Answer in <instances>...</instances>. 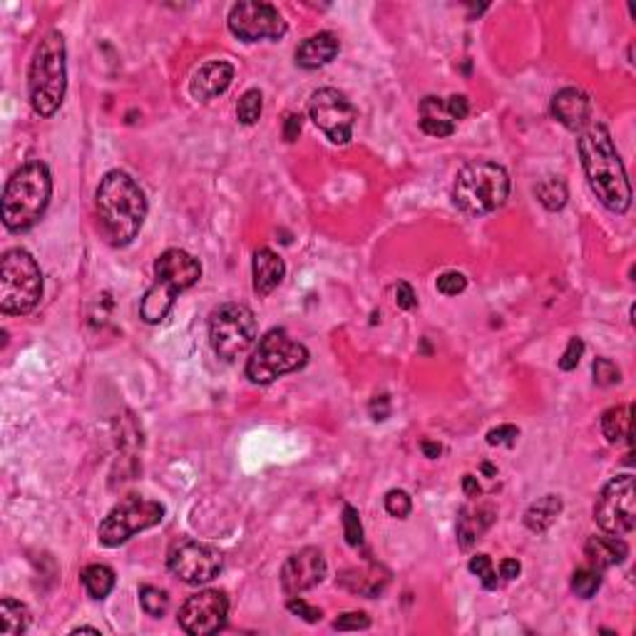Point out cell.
Instances as JSON below:
<instances>
[{
    "mask_svg": "<svg viewBox=\"0 0 636 636\" xmlns=\"http://www.w3.org/2000/svg\"><path fill=\"white\" fill-rule=\"evenodd\" d=\"M577 150L591 192L609 211L624 214L632 207V186L607 125L590 122L579 135Z\"/></svg>",
    "mask_w": 636,
    "mask_h": 636,
    "instance_id": "cell-1",
    "label": "cell"
},
{
    "mask_svg": "<svg viewBox=\"0 0 636 636\" xmlns=\"http://www.w3.org/2000/svg\"><path fill=\"white\" fill-rule=\"evenodd\" d=\"M97 217L107 242L128 246L147 219V199L128 172H107L97 186Z\"/></svg>",
    "mask_w": 636,
    "mask_h": 636,
    "instance_id": "cell-2",
    "label": "cell"
},
{
    "mask_svg": "<svg viewBox=\"0 0 636 636\" xmlns=\"http://www.w3.org/2000/svg\"><path fill=\"white\" fill-rule=\"evenodd\" d=\"M68 50L65 37L58 30H50L37 43L28 72V93L33 112L40 117H53L60 110L68 90Z\"/></svg>",
    "mask_w": 636,
    "mask_h": 636,
    "instance_id": "cell-3",
    "label": "cell"
},
{
    "mask_svg": "<svg viewBox=\"0 0 636 636\" xmlns=\"http://www.w3.org/2000/svg\"><path fill=\"white\" fill-rule=\"evenodd\" d=\"M53 197L50 169L40 160L23 164L3 192V224L8 232H28L45 214Z\"/></svg>",
    "mask_w": 636,
    "mask_h": 636,
    "instance_id": "cell-4",
    "label": "cell"
},
{
    "mask_svg": "<svg viewBox=\"0 0 636 636\" xmlns=\"http://www.w3.org/2000/svg\"><path fill=\"white\" fill-rule=\"evenodd\" d=\"M202 278V264L182 249H167L154 261V284L139 303L145 324H162L169 316L177 293L189 291Z\"/></svg>",
    "mask_w": 636,
    "mask_h": 636,
    "instance_id": "cell-5",
    "label": "cell"
},
{
    "mask_svg": "<svg viewBox=\"0 0 636 636\" xmlns=\"http://www.w3.org/2000/svg\"><path fill=\"white\" fill-rule=\"evenodd\" d=\"M509 197V174L505 167L495 162L465 164L455 177L452 185V199L458 209H463L470 217H483L500 209Z\"/></svg>",
    "mask_w": 636,
    "mask_h": 636,
    "instance_id": "cell-6",
    "label": "cell"
},
{
    "mask_svg": "<svg viewBox=\"0 0 636 636\" xmlns=\"http://www.w3.org/2000/svg\"><path fill=\"white\" fill-rule=\"evenodd\" d=\"M43 299V274L25 249H11L0 259V311L5 316L30 313Z\"/></svg>",
    "mask_w": 636,
    "mask_h": 636,
    "instance_id": "cell-7",
    "label": "cell"
},
{
    "mask_svg": "<svg viewBox=\"0 0 636 636\" xmlns=\"http://www.w3.org/2000/svg\"><path fill=\"white\" fill-rule=\"evenodd\" d=\"M306 363H309L306 346L293 341L284 328H274L259 341L252 359L246 360V378L259 385H267L286 373L303 368Z\"/></svg>",
    "mask_w": 636,
    "mask_h": 636,
    "instance_id": "cell-8",
    "label": "cell"
},
{
    "mask_svg": "<svg viewBox=\"0 0 636 636\" xmlns=\"http://www.w3.org/2000/svg\"><path fill=\"white\" fill-rule=\"evenodd\" d=\"M259 326L244 303H224L209 318V343L221 360H236L254 346Z\"/></svg>",
    "mask_w": 636,
    "mask_h": 636,
    "instance_id": "cell-9",
    "label": "cell"
},
{
    "mask_svg": "<svg viewBox=\"0 0 636 636\" xmlns=\"http://www.w3.org/2000/svg\"><path fill=\"white\" fill-rule=\"evenodd\" d=\"M164 520V505L154 500L139 498V495H128L120 500L115 508L110 509V515L100 524V542L104 547H120L129 537L137 533H145L150 527H157Z\"/></svg>",
    "mask_w": 636,
    "mask_h": 636,
    "instance_id": "cell-10",
    "label": "cell"
},
{
    "mask_svg": "<svg viewBox=\"0 0 636 636\" xmlns=\"http://www.w3.org/2000/svg\"><path fill=\"white\" fill-rule=\"evenodd\" d=\"M594 522L607 534H626L636 527V485L632 475H619L604 485L594 505Z\"/></svg>",
    "mask_w": 636,
    "mask_h": 636,
    "instance_id": "cell-11",
    "label": "cell"
},
{
    "mask_svg": "<svg viewBox=\"0 0 636 636\" xmlns=\"http://www.w3.org/2000/svg\"><path fill=\"white\" fill-rule=\"evenodd\" d=\"M309 115L313 125L324 132L334 145H348L353 139V128L359 112L351 104L346 95L338 93L334 87H321L311 95L309 100Z\"/></svg>",
    "mask_w": 636,
    "mask_h": 636,
    "instance_id": "cell-12",
    "label": "cell"
},
{
    "mask_svg": "<svg viewBox=\"0 0 636 636\" xmlns=\"http://www.w3.org/2000/svg\"><path fill=\"white\" fill-rule=\"evenodd\" d=\"M167 567L174 577H179L185 584L199 587V584H207L219 574L221 567H224V557L211 544L185 540V542H177L169 549Z\"/></svg>",
    "mask_w": 636,
    "mask_h": 636,
    "instance_id": "cell-13",
    "label": "cell"
},
{
    "mask_svg": "<svg viewBox=\"0 0 636 636\" xmlns=\"http://www.w3.org/2000/svg\"><path fill=\"white\" fill-rule=\"evenodd\" d=\"M229 30L244 43L256 40H281L289 25L271 3H236L229 12Z\"/></svg>",
    "mask_w": 636,
    "mask_h": 636,
    "instance_id": "cell-14",
    "label": "cell"
},
{
    "mask_svg": "<svg viewBox=\"0 0 636 636\" xmlns=\"http://www.w3.org/2000/svg\"><path fill=\"white\" fill-rule=\"evenodd\" d=\"M229 599L219 590H204L192 594L179 609V626L189 636L217 634L227 624Z\"/></svg>",
    "mask_w": 636,
    "mask_h": 636,
    "instance_id": "cell-15",
    "label": "cell"
},
{
    "mask_svg": "<svg viewBox=\"0 0 636 636\" xmlns=\"http://www.w3.org/2000/svg\"><path fill=\"white\" fill-rule=\"evenodd\" d=\"M326 557L316 547H303L296 555H291L281 567V590L286 597H296L303 591L313 590L326 579Z\"/></svg>",
    "mask_w": 636,
    "mask_h": 636,
    "instance_id": "cell-16",
    "label": "cell"
},
{
    "mask_svg": "<svg viewBox=\"0 0 636 636\" xmlns=\"http://www.w3.org/2000/svg\"><path fill=\"white\" fill-rule=\"evenodd\" d=\"M552 115L559 125L572 132H582L591 122L590 95L579 87H565L552 97Z\"/></svg>",
    "mask_w": 636,
    "mask_h": 636,
    "instance_id": "cell-17",
    "label": "cell"
},
{
    "mask_svg": "<svg viewBox=\"0 0 636 636\" xmlns=\"http://www.w3.org/2000/svg\"><path fill=\"white\" fill-rule=\"evenodd\" d=\"M234 80V68L224 60H211L207 65L194 72V78L189 82V93L199 103H209L214 97H219L229 90Z\"/></svg>",
    "mask_w": 636,
    "mask_h": 636,
    "instance_id": "cell-18",
    "label": "cell"
},
{
    "mask_svg": "<svg viewBox=\"0 0 636 636\" xmlns=\"http://www.w3.org/2000/svg\"><path fill=\"white\" fill-rule=\"evenodd\" d=\"M252 274H254V291L259 296H268L271 291L278 289V284L286 277V264L284 259L271 252V249H256L254 261H252Z\"/></svg>",
    "mask_w": 636,
    "mask_h": 636,
    "instance_id": "cell-19",
    "label": "cell"
},
{
    "mask_svg": "<svg viewBox=\"0 0 636 636\" xmlns=\"http://www.w3.org/2000/svg\"><path fill=\"white\" fill-rule=\"evenodd\" d=\"M341 53V40L334 33L311 35L296 50V65L303 70H318Z\"/></svg>",
    "mask_w": 636,
    "mask_h": 636,
    "instance_id": "cell-20",
    "label": "cell"
},
{
    "mask_svg": "<svg viewBox=\"0 0 636 636\" xmlns=\"http://www.w3.org/2000/svg\"><path fill=\"white\" fill-rule=\"evenodd\" d=\"M587 559H590V567L594 569H609L622 565L629 555V547L619 537V534H594L587 540Z\"/></svg>",
    "mask_w": 636,
    "mask_h": 636,
    "instance_id": "cell-21",
    "label": "cell"
},
{
    "mask_svg": "<svg viewBox=\"0 0 636 636\" xmlns=\"http://www.w3.org/2000/svg\"><path fill=\"white\" fill-rule=\"evenodd\" d=\"M420 129L430 135V137H450L455 132V120H452L450 110L445 97H425L420 103Z\"/></svg>",
    "mask_w": 636,
    "mask_h": 636,
    "instance_id": "cell-22",
    "label": "cell"
},
{
    "mask_svg": "<svg viewBox=\"0 0 636 636\" xmlns=\"http://www.w3.org/2000/svg\"><path fill=\"white\" fill-rule=\"evenodd\" d=\"M602 433L604 438L614 445H619V442L629 445L632 442V405L609 408L602 416Z\"/></svg>",
    "mask_w": 636,
    "mask_h": 636,
    "instance_id": "cell-23",
    "label": "cell"
},
{
    "mask_svg": "<svg viewBox=\"0 0 636 636\" xmlns=\"http://www.w3.org/2000/svg\"><path fill=\"white\" fill-rule=\"evenodd\" d=\"M559 512H562V500L557 498V495H544L537 502H533L530 509L524 512V524L533 533H544V530H549L555 524Z\"/></svg>",
    "mask_w": 636,
    "mask_h": 636,
    "instance_id": "cell-24",
    "label": "cell"
},
{
    "mask_svg": "<svg viewBox=\"0 0 636 636\" xmlns=\"http://www.w3.org/2000/svg\"><path fill=\"white\" fill-rule=\"evenodd\" d=\"M490 522H492V512L490 509H477V512L463 509L460 520H458V542H460V547L470 549L480 540L483 530L490 527Z\"/></svg>",
    "mask_w": 636,
    "mask_h": 636,
    "instance_id": "cell-25",
    "label": "cell"
},
{
    "mask_svg": "<svg viewBox=\"0 0 636 636\" xmlns=\"http://www.w3.org/2000/svg\"><path fill=\"white\" fill-rule=\"evenodd\" d=\"M30 626V609L23 602L5 597L0 604V632L5 636H15L28 632Z\"/></svg>",
    "mask_w": 636,
    "mask_h": 636,
    "instance_id": "cell-26",
    "label": "cell"
},
{
    "mask_svg": "<svg viewBox=\"0 0 636 636\" xmlns=\"http://www.w3.org/2000/svg\"><path fill=\"white\" fill-rule=\"evenodd\" d=\"M115 572L107 565H90L82 572V584L93 599H104L110 591L115 590Z\"/></svg>",
    "mask_w": 636,
    "mask_h": 636,
    "instance_id": "cell-27",
    "label": "cell"
},
{
    "mask_svg": "<svg viewBox=\"0 0 636 636\" xmlns=\"http://www.w3.org/2000/svg\"><path fill=\"white\" fill-rule=\"evenodd\" d=\"M534 194L540 199V204L549 211H559L567 204V185L559 177H547L540 185L534 186Z\"/></svg>",
    "mask_w": 636,
    "mask_h": 636,
    "instance_id": "cell-28",
    "label": "cell"
},
{
    "mask_svg": "<svg viewBox=\"0 0 636 636\" xmlns=\"http://www.w3.org/2000/svg\"><path fill=\"white\" fill-rule=\"evenodd\" d=\"M602 587V572L594 567L577 569L572 574V591L577 594L579 599H591Z\"/></svg>",
    "mask_w": 636,
    "mask_h": 636,
    "instance_id": "cell-29",
    "label": "cell"
},
{
    "mask_svg": "<svg viewBox=\"0 0 636 636\" xmlns=\"http://www.w3.org/2000/svg\"><path fill=\"white\" fill-rule=\"evenodd\" d=\"M139 604H142V609L150 614V616L160 619V616H164L167 609H169V597H167V591L164 590H157V587L145 584V587H139Z\"/></svg>",
    "mask_w": 636,
    "mask_h": 636,
    "instance_id": "cell-30",
    "label": "cell"
},
{
    "mask_svg": "<svg viewBox=\"0 0 636 636\" xmlns=\"http://www.w3.org/2000/svg\"><path fill=\"white\" fill-rule=\"evenodd\" d=\"M261 110H264V97L259 90H246L242 95V100L236 104V117L242 125H256L259 117H261Z\"/></svg>",
    "mask_w": 636,
    "mask_h": 636,
    "instance_id": "cell-31",
    "label": "cell"
},
{
    "mask_svg": "<svg viewBox=\"0 0 636 636\" xmlns=\"http://www.w3.org/2000/svg\"><path fill=\"white\" fill-rule=\"evenodd\" d=\"M591 373H594V383L602 385V388H609V385H616V383L622 381V370L609 359L594 360L591 363Z\"/></svg>",
    "mask_w": 636,
    "mask_h": 636,
    "instance_id": "cell-32",
    "label": "cell"
},
{
    "mask_svg": "<svg viewBox=\"0 0 636 636\" xmlns=\"http://www.w3.org/2000/svg\"><path fill=\"white\" fill-rule=\"evenodd\" d=\"M470 572H473L475 577H480V582H483V587L485 590H498V574H495V569H492V559L487 555H475L473 559H470Z\"/></svg>",
    "mask_w": 636,
    "mask_h": 636,
    "instance_id": "cell-33",
    "label": "cell"
},
{
    "mask_svg": "<svg viewBox=\"0 0 636 636\" xmlns=\"http://www.w3.org/2000/svg\"><path fill=\"white\" fill-rule=\"evenodd\" d=\"M343 534L351 547H363V524H360L359 509L353 505L343 508Z\"/></svg>",
    "mask_w": 636,
    "mask_h": 636,
    "instance_id": "cell-34",
    "label": "cell"
},
{
    "mask_svg": "<svg viewBox=\"0 0 636 636\" xmlns=\"http://www.w3.org/2000/svg\"><path fill=\"white\" fill-rule=\"evenodd\" d=\"M385 509L391 517H398V520H405L410 512H413V500L405 490H391L385 495Z\"/></svg>",
    "mask_w": 636,
    "mask_h": 636,
    "instance_id": "cell-35",
    "label": "cell"
},
{
    "mask_svg": "<svg viewBox=\"0 0 636 636\" xmlns=\"http://www.w3.org/2000/svg\"><path fill=\"white\" fill-rule=\"evenodd\" d=\"M435 286H438L442 296H458V293H463L467 289V278L460 271H445V274L438 277Z\"/></svg>",
    "mask_w": 636,
    "mask_h": 636,
    "instance_id": "cell-36",
    "label": "cell"
},
{
    "mask_svg": "<svg viewBox=\"0 0 636 636\" xmlns=\"http://www.w3.org/2000/svg\"><path fill=\"white\" fill-rule=\"evenodd\" d=\"M368 626L370 616L366 612H346L334 622L335 632H359V629H368Z\"/></svg>",
    "mask_w": 636,
    "mask_h": 636,
    "instance_id": "cell-37",
    "label": "cell"
},
{
    "mask_svg": "<svg viewBox=\"0 0 636 636\" xmlns=\"http://www.w3.org/2000/svg\"><path fill=\"white\" fill-rule=\"evenodd\" d=\"M582 353H584V341L582 338H569L567 348L559 359V368L562 370H574L582 360Z\"/></svg>",
    "mask_w": 636,
    "mask_h": 636,
    "instance_id": "cell-38",
    "label": "cell"
},
{
    "mask_svg": "<svg viewBox=\"0 0 636 636\" xmlns=\"http://www.w3.org/2000/svg\"><path fill=\"white\" fill-rule=\"evenodd\" d=\"M520 438V428L515 425H500L487 433V445H515V440Z\"/></svg>",
    "mask_w": 636,
    "mask_h": 636,
    "instance_id": "cell-39",
    "label": "cell"
},
{
    "mask_svg": "<svg viewBox=\"0 0 636 636\" xmlns=\"http://www.w3.org/2000/svg\"><path fill=\"white\" fill-rule=\"evenodd\" d=\"M289 612L296 614V616H301L303 622H309V624H316V622H321V609H316V607H311V604H306L303 599H296V597H291L289 599Z\"/></svg>",
    "mask_w": 636,
    "mask_h": 636,
    "instance_id": "cell-40",
    "label": "cell"
},
{
    "mask_svg": "<svg viewBox=\"0 0 636 636\" xmlns=\"http://www.w3.org/2000/svg\"><path fill=\"white\" fill-rule=\"evenodd\" d=\"M395 306H398L401 311H413V309H416L417 299H416V291H413L410 284L401 281V284L395 286Z\"/></svg>",
    "mask_w": 636,
    "mask_h": 636,
    "instance_id": "cell-41",
    "label": "cell"
},
{
    "mask_svg": "<svg viewBox=\"0 0 636 636\" xmlns=\"http://www.w3.org/2000/svg\"><path fill=\"white\" fill-rule=\"evenodd\" d=\"M445 103H448V110H450V115L455 122L465 120L467 112H470V103H467L465 95H450V97H445Z\"/></svg>",
    "mask_w": 636,
    "mask_h": 636,
    "instance_id": "cell-42",
    "label": "cell"
},
{
    "mask_svg": "<svg viewBox=\"0 0 636 636\" xmlns=\"http://www.w3.org/2000/svg\"><path fill=\"white\" fill-rule=\"evenodd\" d=\"M299 135H301V117L286 115V120H284V139L293 142V139H299Z\"/></svg>",
    "mask_w": 636,
    "mask_h": 636,
    "instance_id": "cell-43",
    "label": "cell"
},
{
    "mask_svg": "<svg viewBox=\"0 0 636 636\" xmlns=\"http://www.w3.org/2000/svg\"><path fill=\"white\" fill-rule=\"evenodd\" d=\"M370 416H373V420H385V417L391 416V401H388L385 395L376 398V401L370 403Z\"/></svg>",
    "mask_w": 636,
    "mask_h": 636,
    "instance_id": "cell-44",
    "label": "cell"
},
{
    "mask_svg": "<svg viewBox=\"0 0 636 636\" xmlns=\"http://www.w3.org/2000/svg\"><path fill=\"white\" fill-rule=\"evenodd\" d=\"M522 572V565L517 562V559H502V565H500V577L505 579V582H512V579L520 577Z\"/></svg>",
    "mask_w": 636,
    "mask_h": 636,
    "instance_id": "cell-45",
    "label": "cell"
},
{
    "mask_svg": "<svg viewBox=\"0 0 636 636\" xmlns=\"http://www.w3.org/2000/svg\"><path fill=\"white\" fill-rule=\"evenodd\" d=\"M463 490L467 498H477V495H480V485H477V477H475V475H465Z\"/></svg>",
    "mask_w": 636,
    "mask_h": 636,
    "instance_id": "cell-46",
    "label": "cell"
},
{
    "mask_svg": "<svg viewBox=\"0 0 636 636\" xmlns=\"http://www.w3.org/2000/svg\"><path fill=\"white\" fill-rule=\"evenodd\" d=\"M420 448H423V452H425V458H430V460H435L440 452H442V448H440V442H433V440H423V442H420Z\"/></svg>",
    "mask_w": 636,
    "mask_h": 636,
    "instance_id": "cell-47",
    "label": "cell"
},
{
    "mask_svg": "<svg viewBox=\"0 0 636 636\" xmlns=\"http://www.w3.org/2000/svg\"><path fill=\"white\" fill-rule=\"evenodd\" d=\"M483 473L490 475V477H495V475H498V470H495V467H492L490 463H483Z\"/></svg>",
    "mask_w": 636,
    "mask_h": 636,
    "instance_id": "cell-48",
    "label": "cell"
}]
</instances>
